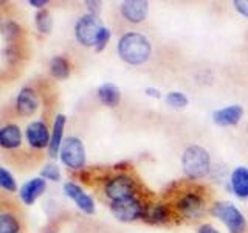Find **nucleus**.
I'll list each match as a JSON object with an SVG mask.
<instances>
[{
	"label": "nucleus",
	"instance_id": "obj_26",
	"mask_svg": "<svg viewBox=\"0 0 248 233\" xmlns=\"http://www.w3.org/2000/svg\"><path fill=\"white\" fill-rule=\"evenodd\" d=\"M19 34H20V28L14 20L3 23V37L6 39V41H14Z\"/></svg>",
	"mask_w": 248,
	"mask_h": 233
},
{
	"label": "nucleus",
	"instance_id": "obj_20",
	"mask_svg": "<svg viewBox=\"0 0 248 233\" xmlns=\"http://www.w3.org/2000/svg\"><path fill=\"white\" fill-rule=\"evenodd\" d=\"M169 216L170 212L165 204H155L144 212V217H147V221L152 224H165L169 221Z\"/></svg>",
	"mask_w": 248,
	"mask_h": 233
},
{
	"label": "nucleus",
	"instance_id": "obj_12",
	"mask_svg": "<svg viewBox=\"0 0 248 233\" xmlns=\"http://www.w3.org/2000/svg\"><path fill=\"white\" fill-rule=\"evenodd\" d=\"M244 116V107L240 104H231L227 107L217 109L213 114V121L217 126H236Z\"/></svg>",
	"mask_w": 248,
	"mask_h": 233
},
{
	"label": "nucleus",
	"instance_id": "obj_5",
	"mask_svg": "<svg viewBox=\"0 0 248 233\" xmlns=\"http://www.w3.org/2000/svg\"><path fill=\"white\" fill-rule=\"evenodd\" d=\"M103 22H101L99 16L93 14H84L78 19L75 25V36L76 41L82 47H95L96 37L99 34V30L103 28Z\"/></svg>",
	"mask_w": 248,
	"mask_h": 233
},
{
	"label": "nucleus",
	"instance_id": "obj_16",
	"mask_svg": "<svg viewBox=\"0 0 248 233\" xmlns=\"http://www.w3.org/2000/svg\"><path fill=\"white\" fill-rule=\"evenodd\" d=\"M22 145V131L17 124L8 123L0 129V146L3 150H17Z\"/></svg>",
	"mask_w": 248,
	"mask_h": 233
},
{
	"label": "nucleus",
	"instance_id": "obj_19",
	"mask_svg": "<svg viewBox=\"0 0 248 233\" xmlns=\"http://www.w3.org/2000/svg\"><path fill=\"white\" fill-rule=\"evenodd\" d=\"M50 75L56 80H67L70 76V62L65 56H53L50 61Z\"/></svg>",
	"mask_w": 248,
	"mask_h": 233
},
{
	"label": "nucleus",
	"instance_id": "obj_11",
	"mask_svg": "<svg viewBox=\"0 0 248 233\" xmlns=\"http://www.w3.org/2000/svg\"><path fill=\"white\" fill-rule=\"evenodd\" d=\"M177 210L186 217H197L203 213L205 200L200 194L196 193H186L177 200Z\"/></svg>",
	"mask_w": 248,
	"mask_h": 233
},
{
	"label": "nucleus",
	"instance_id": "obj_22",
	"mask_svg": "<svg viewBox=\"0 0 248 233\" xmlns=\"http://www.w3.org/2000/svg\"><path fill=\"white\" fill-rule=\"evenodd\" d=\"M34 22H36V27L37 30L41 31L44 34H50L51 30H53V17L50 11L46 10H41L34 17Z\"/></svg>",
	"mask_w": 248,
	"mask_h": 233
},
{
	"label": "nucleus",
	"instance_id": "obj_23",
	"mask_svg": "<svg viewBox=\"0 0 248 233\" xmlns=\"http://www.w3.org/2000/svg\"><path fill=\"white\" fill-rule=\"evenodd\" d=\"M0 186H2L5 191H10V193L17 191V182H16L14 176L5 166L0 168Z\"/></svg>",
	"mask_w": 248,
	"mask_h": 233
},
{
	"label": "nucleus",
	"instance_id": "obj_14",
	"mask_svg": "<svg viewBox=\"0 0 248 233\" xmlns=\"http://www.w3.org/2000/svg\"><path fill=\"white\" fill-rule=\"evenodd\" d=\"M46 188V181L44 177H34L30 179L28 182H25L20 186V199L25 205H33L37 200V198H41L44 191Z\"/></svg>",
	"mask_w": 248,
	"mask_h": 233
},
{
	"label": "nucleus",
	"instance_id": "obj_4",
	"mask_svg": "<svg viewBox=\"0 0 248 233\" xmlns=\"http://www.w3.org/2000/svg\"><path fill=\"white\" fill-rule=\"evenodd\" d=\"M213 215L227 225L230 233H245L247 221L242 212L231 202H217L213 207Z\"/></svg>",
	"mask_w": 248,
	"mask_h": 233
},
{
	"label": "nucleus",
	"instance_id": "obj_7",
	"mask_svg": "<svg viewBox=\"0 0 248 233\" xmlns=\"http://www.w3.org/2000/svg\"><path fill=\"white\" fill-rule=\"evenodd\" d=\"M104 193H106V196L110 199V202L126 199L130 196H135L137 183L134 179L127 174H116L106 182Z\"/></svg>",
	"mask_w": 248,
	"mask_h": 233
},
{
	"label": "nucleus",
	"instance_id": "obj_9",
	"mask_svg": "<svg viewBox=\"0 0 248 233\" xmlns=\"http://www.w3.org/2000/svg\"><path fill=\"white\" fill-rule=\"evenodd\" d=\"M120 13L129 23H141L149 13V3L144 0H127L120 6Z\"/></svg>",
	"mask_w": 248,
	"mask_h": 233
},
{
	"label": "nucleus",
	"instance_id": "obj_33",
	"mask_svg": "<svg viewBox=\"0 0 248 233\" xmlns=\"http://www.w3.org/2000/svg\"><path fill=\"white\" fill-rule=\"evenodd\" d=\"M46 233H56V232H53V230H50V232H46Z\"/></svg>",
	"mask_w": 248,
	"mask_h": 233
},
{
	"label": "nucleus",
	"instance_id": "obj_28",
	"mask_svg": "<svg viewBox=\"0 0 248 233\" xmlns=\"http://www.w3.org/2000/svg\"><path fill=\"white\" fill-rule=\"evenodd\" d=\"M232 5H234L236 11L239 14H242L244 17L248 19V0H234V2H232Z\"/></svg>",
	"mask_w": 248,
	"mask_h": 233
},
{
	"label": "nucleus",
	"instance_id": "obj_25",
	"mask_svg": "<svg viewBox=\"0 0 248 233\" xmlns=\"http://www.w3.org/2000/svg\"><path fill=\"white\" fill-rule=\"evenodd\" d=\"M110 36H112V31L108 30L106 25L99 30V34H98L96 42H95V50H96L98 53H101V51H103V50L106 49V47H107L108 41H110Z\"/></svg>",
	"mask_w": 248,
	"mask_h": 233
},
{
	"label": "nucleus",
	"instance_id": "obj_10",
	"mask_svg": "<svg viewBox=\"0 0 248 233\" xmlns=\"http://www.w3.org/2000/svg\"><path fill=\"white\" fill-rule=\"evenodd\" d=\"M64 191H65L67 196L72 199L78 207H79V210H82L84 213H87V215L95 213V202H93L92 196L85 193L78 183L67 182L64 185Z\"/></svg>",
	"mask_w": 248,
	"mask_h": 233
},
{
	"label": "nucleus",
	"instance_id": "obj_30",
	"mask_svg": "<svg viewBox=\"0 0 248 233\" xmlns=\"http://www.w3.org/2000/svg\"><path fill=\"white\" fill-rule=\"evenodd\" d=\"M197 233H220V232L214 229L211 224H202V225H199Z\"/></svg>",
	"mask_w": 248,
	"mask_h": 233
},
{
	"label": "nucleus",
	"instance_id": "obj_31",
	"mask_svg": "<svg viewBox=\"0 0 248 233\" xmlns=\"http://www.w3.org/2000/svg\"><path fill=\"white\" fill-rule=\"evenodd\" d=\"M146 95L147 97H154V98H161V93H160V90H157V89H152V87H147L146 90Z\"/></svg>",
	"mask_w": 248,
	"mask_h": 233
},
{
	"label": "nucleus",
	"instance_id": "obj_27",
	"mask_svg": "<svg viewBox=\"0 0 248 233\" xmlns=\"http://www.w3.org/2000/svg\"><path fill=\"white\" fill-rule=\"evenodd\" d=\"M42 177L45 179V181L58 182L61 179V171L56 165H54V163H48V165H45L42 169Z\"/></svg>",
	"mask_w": 248,
	"mask_h": 233
},
{
	"label": "nucleus",
	"instance_id": "obj_1",
	"mask_svg": "<svg viewBox=\"0 0 248 233\" xmlns=\"http://www.w3.org/2000/svg\"><path fill=\"white\" fill-rule=\"evenodd\" d=\"M116 50L124 62L130 66H141L151 58L152 45L144 34L138 31H129L120 37Z\"/></svg>",
	"mask_w": 248,
	"mask_h": 233
},
{
	"label": "nucleus",
	"instance_id": "obj_3",
	"mask_svg": "<svg viewBox=\"0 0 248 233\" xmlns=\"http://www.w3.org/2000/svg\"><path fill=\"white\" fill-rule=\"evenodd\" d=\"M59 159L62 165H65L70 169H81L85 166V148L81 138L75 135L65 137L62 148L59 151Z\"/></svg>",
	"mask_w": 248,
	"mask_h": 233
},
{
	"label": "nucleus",
	"instance_id": "obj_21",
	"mask_svg": "<svg viewBox=\"0 0 248 233\" xmlns=\"http://www.w3.org/2000/svg\"><path fill=\"white\" fill-rule=\"evenodd\" d=\"M0 233H20V222L13 213H0Z\"/></svg>",
	"mask_w": 248,
	"mask_h": 233
},
{
	"label": "nucleus",
	"instance_id": "obj_13",
	"mask_svg": "<svg viewBox=\"0 0 248 233\" xmlns=\"http://www.w3.org/2000/svg\"><path fill=\"white\" fill-rule=\"evenodd\" d=\"M16 109L22 116H31L37 112L39 109V98L37 93L31 87H22L17 100H16Z\"/></svg>",
	"mask_w": 248,
	"mask_h": 233
},
{
	"label": "nucleus",
	"instance_id": "obj_6",
	"mask_svg": "<svg viewBox=\"0 0 248 233\" xmlns=\"http://www.w3.org/2000/svg\"><path fill=\"white\" fill-rule=\"evenodd\" d=\"M110 212L121 222H134L140 217H144L146 208L137 196H130L110 202Z\"/></svg>",
	"mask_w": 248,
	"mask_h": 233
},
{
	"label": "nucleus",
	"instance_id": "obj_18",
	"mask_svg": "<svg viewBox=\"0 0 248 233\" xmlns=\"http://www.w3.org/2000/svg\"><path fill=\"white\" fill-rule=\"evenodd\" d=\"M98 98L107 107H116L121 101V92L112 83H106L98 87Z\"/></svg>",
	"mask_w": 248,
	"mask_h": 233
},
{
	"label": "nucleus",
	"instance_id": "obj_29",
	"mask_svg": "<svg viewBox=\"0 0 248 233\" xmlns=\"http://www.w3.org/2000/svg\"><path fill=\"white\" fill-rule=\"evenodd\" d=\"M85 6H87L89 14L98 16L101 13V2H92V0H89V2H85Z\"/></svg>",
	"mask_w": 248,
	"mask_h": 233
},
{
	"label": "nucleus",
	"instance_id": "obj_32",
	"mask_svg": "<svg viewBox=\"0 0 248 233\" xmlns=\"http://www.w3.org/2000/svg\"><path fill=\"white\" fill-rule=\"evenodd\" d=\"M30 5L34 8H44L45 5H48L46 0H30Z\"/></svg>",
	"mask_w": 248,
	"mask_h": 233
},
{
	"label": "nucleus",
	"instance_id": "obj_24",
	"mask_svg": "<svg viewBox=\"0 0 248 233\" xmlns=\"http://www.w3.org/2000/svg\"><path fill=\"white\" fill-rule=\"evenodd\" d=\"M166 103H168V106L174 107V109H185L188 106L189 100L182 92H169L166 95Z\"/></svg>",
	"mask_w": 248,
	"mask_h": 233
},
{
	"label": "nucleus",
	"instance_id": "obj_2",
	"mask_svg": "<svg viewBox=\"0 0 248 233\" xmlns=\"http://www.w3.org/2000/svg\"><path fill=\"white\" fill-rule=\"evenodd\" d=\"M182 168L186 177L203 179L211 169V157L209 152L200 145L188 146L182 154Z\"/></svg>",
	"mask_w": 248,
	"mask_h": 233
},
{
	"label": "nucleus",
	"instance_id": "obj_15",
	"mask_svg": "<svg viewBox=\"0 0 248 233\" xmlns=\"http://www.w3.org/2000/svg\"><path fill=\"white\" fill-rule=\"evenodd\" d=\"M65 115H56L53 123V131H51V138H50V145H48V155L51 159H56L59 155V151L64 143V128H65Z\"/></svg>",
	"mask_w": 248,
	"mask_h": 233
},
{
	"label": "nucleus",
	"instance_id": "obj_8",
	"mask_svg": "<svg viewBox=\"0 0 248 233\" xmlns=\"http://www.w3.org/2000/svg\"><path fill=\"white\" fill-rule=\"evenodd\" d=\"M25 135L31 148H34V150H44V148H46L48 150L51 135L48 132V126L42 120L31 121L25 129Z\"/></svg>",
	"mask_w": 248,
	"mask_h": 233
},
{
	"label": "nucleus",
	"instance_id": "obj_17",
	"mask_svg": "<svg viewBox=\"0 0 248 233\" xmlns=\"http://www.w3.org/2000/svg\"><path fill=\"white\" fill-rule=\"evenodd\" d=\"M230 185L232 193L240 199H248V168L237 166L232 169L230 177Z\"/></svg>",
	"mask_w": 248,
	"mask_h": 233
}]
</instances>
